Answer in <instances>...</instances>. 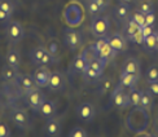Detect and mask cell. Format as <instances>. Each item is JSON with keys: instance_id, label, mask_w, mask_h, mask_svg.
I'll return each instance as SVG.
<instances>
[{"instance_id": "cell-1", "label": "cell", "mask_w": 158, "mask_h": 137, "mask_svg": "<svg viewBox=\"0 0 158 137\" xmlns=\"http://www.w3.org/2000/svg\"><path fill=\"white\" fill-rule=\"evenodd\" d=\"M148 123H149L148 111L144 110L141 106H134L126 118V127L130 131L135 132L136 135L140 133L141 131H145Z\"/></svg>"}, {"instance_id": "cell-2", "label": "cell", "mask_w": 158, "mask_h": 137, "mask_svg": "<svg viewBox=\"0 0 158 137\" xmlns=\"http://www.w3.org/2000/svg\"><path fill=\"white\" fill-rule=\"evenodd\" d=\"M110 101L117 109H127L130 106V99H128V92L124 91V87L118 84L113 88V92L110 95Z\"/></svg>"}, {"instance_id": "cell-3", "label": "cell", "mask_w": 158, "mask_h": 137, "mask_svg": "<svg viewBox=\"0 0 158 137\" xmlns=\"http://www.w3.org/2000/svg\"><path fill=\"white\" fill-rule=\"evenodd\" d=\"M109 29H110V23H109V19L106 17L96 16L94 19H92L91 31H92V35L94 36L104 38L109 32Z\"/></svg>"}, {"instance_id": "cell-4", "label": "cell", "mask_w": 158, "mask_h": 137, "mask_svg": "<svg viewBox=\"0 0 158 137\" xmlns=\"http://www.w3.org/2000/svg\"><path fill=\"white\" fill-rule=\"evenodd\" d=\"M95 47L97 49V53L98 57H101L104 61H110L115 57L117 52L110 47V44L108 43V39L106 38H98L97 42L95 43Z\"/></svg>"}, {"instance_id": "cell-5", "label": "cell", "mask_w": 158, "mask_h": 137, "mask_svg": "<svg viewBox=\"0 0 158 137\" xmlns=\"http://www.w3.org/2000/svg\"><path fill=\"white\" fill-rule=\"evenodd\" d=\"M25 36V30L22 25L17 21H10L6 26V39L10 43H18L21 42Z\"/></svg>"}, {"instance_id": "cell-6", "label": "cell", "mask_w": 158, "mask_h": 137, "mask_svg": "<svg viewBox=\"0 0 158 137\" xmlns=\"http://www.w3.org/2000/svg\"><path fill=\"white\" fill-rule=\"evenodd\" d=\"M25 100H26V103H27L34 111H39L42 103L45 100V96L39 88H35V89H31L29 92H26Z\"/></svg>"}, {"instance_id": "cell-7", "label": "cell", "mask_w": 158, "mask_h": 137, "mask_svg": "<svg viewBox=\"0 0 158 137\" xmlns=\"http://www.w3.org/2000/svg\"><path fill=\"white\" fill-rule=\"evenodd\" d=\"M77 116L82 122H92L95 119V115H96V109L95 106L89 102H82L77 106Z\"/></svg>"}, {"instance_id": "cell-8", "label": "cell", "mask_w": 158, "mask_h": 137, "mask_svg": "<svg viewBox=\"0 0 158 137\" xmlns=\"http://www.w3.org/2000/svg\"><path fill=\"white\" fill-rule=\"evenodd\" d=\"M64 42L70 50H77L82 45V36L78 31L73 29H66L64 31Z\"/></svg>"}, {"instance_id": "cell-9", "label": "cell", "mask_w": 158, "mask_h": 137, "mask_svg": "<svg viewBox=\"0 0 158 137\" xmlns=\"http://www.w3.org/2000/svg\"><path fill=\"white\" fill-rule=\"evenodd\" d=\"M32 76L38 84V87H47L48 86V80L51 76V71L48 70V67L44 66H38L34 73H32Z\"/></svg>"}, {"instance_id": "cell-10", "label": "cell", "mask_w": 158, "mask_h": 137, "mask_svg": "<svg viewBox=\"0 0 158 137\" xmlns=\"http://www.w3.org/2000/svg\"><path fill=\"white\" fill-rule=\"evenodd\" d=\"M10 119L18 128H26L29 126V116L21 109H13L10 111Z\"/></svg>"}, {"instance_id": "cell-11", "label": "cell", "mask_w": 158, "mask_h": 137, "mask_svg": "<svg viewBox=\"0 0 158 137\" xmlns=\"http://www.w3.org/2000/svg\"><path fill=\"white\" fill-rule=\"evenodd\" d=\"M106 39H108V43L110 44V47L115 52H124L127 49V40H126V38H124V35L113 34Z\"/></svg>"}, {"instance_id": "cell-12", "label": "cell", "mask_w": 158, "mask_h": 137, "mask_svg": "<svg viewBox=\"0 0 158 137\" xmlns=\"http://www.w3.org/2000/svg\"><path fill=\"white\" fill-rule=\"evenodd\" d=\"M51 91H61L65 88V76L60 71H53L51 73L49 80H48V86Z\"/></svg>"}, {"instance_id": "cell-13", "label": "cell", "mask_w": 158, "mask_h": 137, "mask_svg": "<svg viewBox=\"0 0 158 137\" xmlns=\"http://www.w3.org/2000/svg\"><path fill=\"white\" fill-rule=\"evenodd\" d=\"M16 80H17L18 87L21 88L25 93L29 92V91H31V89L38 88V84H36V82H35L32 75H18Z\"/></svg>"}, {"instance_id": "cell-14", "label": "cell", "mask_w": 158, "mask_h": 137, "mask_svg": "<svg viewBox=\"0 0 158 137\" xmlns=\"http://www.w3.org/2000/svg\"><path fill=\"white\" fill-rule=\"evenodd\" d=\"M43 133L47 136H60L61 135V123L56 118H49L43 127Z\"/></svg>"}, {"instance_id": "cell-15", "label": "cell", "mask_w": 158, "mask_h": 137, "mask_svg": "<svg viewBox=\"0 0 158 137\" xmlns=\"http://www.w3.org/2000/svg\"><path fill=\"white\" fill-rule=\"evenodd\" d=\"M114 16L117 17V19L119 21H127V19L131 17V9L127 3H122L119 2L115 8H114Z\"/></svg>"}, {"instance_id": "cell-16", "label": "cell", "mask_w": 158, "mask_h": 137, "mask_svg": "<svg viewBox=\"0 0 158 137\" xmlns=\"http://www.w3.org/2000/svg\"><path fill=\"white\" fill-rule=\"evenodd\" d=\"M137 80H139V75L131 74V73H124L122 71L119 76V84L124 88H134L136 87Z\"/></svg>"}, {"instance_id": "cell-17", "label": "cell", "mask_w": 158, "mask_h": 137, "mask_svg": "<svg viewBox=\"0 0 158 137\" xmlns=\"http://www.w3.org/2000/svg\"><path fill=\"white\" fill-rule=\"evenodd\" d=\"M18 76V69L10 66V65H4L2 69V73H0V78H2L3 82H13L16 80Z\"/></svg>"}, {"instance_id": "cell-18", "label": "cell", "mask_w": 158, "mask_h": 137, "mask_svg": "<svg viewBox=\"0 0 158 137\" xmlns=\"http://www.w3.org/2000/svg\"><path fill=\"white\" fill-rule=\"evenodd\" d=\"M39 113L47 119L53 118L55 114H56V103L52 100H44L40 109H39Z\"/></svg>"}, {"instance_id": "cell-19", "label": "cell", "mask_w": 158, "mask_h": 137, "mask_svg": "<svg viewBox=\"0 0 158 137\" xmlns=\"http://www.w3.org/2000/svg\"><path fill=\"white\" fill-rule=\"evenodd\" d=\"M122 71H124V73H131V74L139 75L140 74V63H139V61H137L136 58H134V57L127 58V60L123 62Z\"/></svg>"}, {"instance_id": "cell-20", "label": "cell", "mask_w": 158, "mask_h": 137, "mask_svg": "<svg viewBox=\"0 0 158 137\" xmlns=\"http://www.w3.org/2000/svg\"><path fill=\"white\" fill-rule=\"evenodd\" d=\"M5 61L10 66L18 69L19 67V63H21V56H19V52L16 49H9L6 52V56H5Z\"/></svg>"}, {"instance_id": "cell-21", "label": "cell", "mask_w": 158, "mask_h": 137, "mask_svg": "<svg viewBox=\"0 0 158 137\" xmlns=\"http://www.w3.org/2000/svg\"><path fill=\"white\" fill-rule=\"evenodd\" d=\"M45 48H43V47H35V48H32L31 49V52H30V60H31V62L35 65V66H40V62H42V58H43V56H44V53H45Z\"/></svg>"}, {"instance_id": "cell-22", "label": "cell", "mask_w": 158, "mask_h": 137, "mask_svg": "<svg viewBox=\"0 0 158 137\" xmlns=\"http://www.w3.org/2000/svg\"><path fill=\"white\" fill-rule=\"evenodd\" d=\"M87 66H88V62L84 60V57L82 54L75 56L73 62H71V70H73L74 73H83Z\"/></svg>"}, {"instance_id": "cell-23", "label": "cell", "mask_w": 158, "mask_h": 137, "mask_svg": "<svg viewBox=\"0 0 158 137\" xmlns=\"http://www.w3.org/2000/svg\"><path fill=\"white\" fill-rule=\"evenodd\" d=\"M82 74H83V78H84V80H85V82H97V80H100V79H101V76H102L101 73H98L97 70L92 69L89 65L84 69V71H83Z\"/></svg>"}, {"instance_id": "cell-24", "label": "cell", "mask_w": 158, "mask_h": 137, "mask_svg": "<svg viewBox=\"0 0 158 137\" xmlns=\"http://www.w3.org/2000/svg\"><path fill=\"white\" fill-rule=\"evenodd\" d=\"M141 95L143 91H139L136 87L130 88L128 91V99H130V106H140V101H141Z\"/></svg>"}, {"instance_id": "cell-25", "label": "cell", "mask_w": 158, "mask_h": 137, "mask_svg": "<svg viewBox=\"0 0 158 137\" xmlns=\"http://www.w3.org/2000/svg\"><path fill=\"white\" fill-rule=\"evenodd\" d=\"M81 54L84 57V60L87 61L88 63H89L91 61H94L95 58H97V57H98V53H97V49H96V47H95V44H92V45H88V47H85Z\"/></svg>"}, {"instance_id": "cell-26", "label": "cell", "mask_w": 158, "mask_h": 137, "mask_svg": "<svg viewBox=\"0 0 158 137\" xmlns=\"http://www.w3.org/2000/svg\"><path fill=\"white\" fill-rule=\"evenodd\" d=\"M140 106L144 110H147V111H150V110L153 109V97H152V93H150L149 91H147V92H143Z\"/></svg>"}, {"instance_id": "cell-27", "label": "cell", "mask_w": 158, "mask_h": 137, "mask_svg": "<svg viewBox=\"0 0 158 137\" xmlns=\"http://www.w3.org/2000/svg\"><path fill=\"white\" fill-rule=\"evenodd\" d=\"M141 27H140V26L139 25H137L135 21H132V19H128V21L126 22V25H124V29H123V34L124 35H126L128 39L131 38V36H132L134 34H135V32L137 31V30H140Z\"/></svg>"}, {"instance_id": "cell-28", "label": "cell", "mask_w": 158, "mask_h": 137, "mask_svg": "<svg viewBox=\"0 0 158 137\" xmlns=\"http://www.w3.org/2000/svg\"><path fill=\"white\" fill-rule=\"evenodd\" d=\"M113 87H114L113 79H111V78L105 76V78H102V79L100 80V84H98V92L105 95V93H108Z\"/></svg>"}, {"instance_id": "cell-29", "label": "cell", "mask_w": 158, "mask_h": 137, "mask_svg": "<svg viewBox=\"0 0 158 137\" xmlns=\"http://www.w3.org/2000/svg\"><path fill=\"white\" fill-rule=\"evenodd\" d=\"M145 79L148 83L150 82H157L158 80V67L152 65V66H149L145 71Z\"/></svg>"}, {"instance_id": "cell-30", "label": "cell", "mask_w": 158, "mask_h": 137, "mask_svg": "<svg viewBox=\"0 0 158 137\" xmlns=\"http://www.w3.org/2000/svg\"><path fill=\"white\" fill-rule=\"evenodd\" d=\"M144 45H145V48L149 49V50H153V49H157V38H156V31L152 32L149 36H147L144 39Z\"/></svg>"}, {"instance_id": "cell-31", "label": "cell", "mask_w": 158, "mask_h": 137, "mask_svg": "<svg viewBox=\"0 0 158 137\" xmlns=\"http://www.w3.org/2000/svg\"><path fill=\"white\" fill-rule=\"evenodd\" d=\"M88 65H89L92 69H95V70L98 71V73H101V74H102L105 66H106V61H104L101 57H97V58H95L94 61H91Z\"/></svg>"}, {"instance_id": "cell-32", "label": "cell", "mask_w": 158, "mask_h": 137, "mask_svg": "<svg viewBox=\"0 0 158 137\" xmlns=\"http://www.w3.org/2000/svg\"><path fill=\"white\" fill-rule=\"evenodd\" d=\"M137 9L145 14V13H149V12H154V6H153V3L150 2V0H140Z\"/></svg>"}, {"instance_id": "cell-33", "label": "cell", "mask_w": 158, "mask_h": 137, "mask_svg": "<svg viewBox=\"0 0 158 137\" xmlns=\"http://www.w3.org/2000/svg\"><path fill=\"white\" fill-rule=\"evenodd\" d=\"M87 9L89 12V14L94 16V17L100 16V13L102 12L101 8L97 5V3L95 2V0H88V2H87Z\"/></svg>"}, {"instance_id": "cell-34", "label": "cell", "mask_w": 158, "mask_h": 137, "mask_svg": "<svg viewBox=\"0 0 158 137\" xmlns=\"http://www.w3.org/2000/svg\"><path fill=\"white\" fill-rule=\"evenodd\" d=\"M0 9L12 16L13 12H15V3L12 0H0Z\"/></svg>"}, {"instance_id": "cell-35", "label": "cell", "mask_w": 158, "mask_h": 137, "mask_svg": "<svg viewBox=\"0 0 158 137\" xmlns=\"http://www.w3.org/2000/svg\"><path fill=\"white\" fill-rule=\"evenodd\" d=\"M53 63H56V60H55V57L52 56L49 52H48V49L45 50V53H44V56H43V58H42V62H40V66H44V67H49V66H52Z\"/></svg>"}, {"instance_id": "cell-36", "label": "cell", "mask_w": 158, "mask_h": 137, "mask_svg": "<svg viewBox=\"0 0 158 137\" xmlns=\"http://www.w3.org/2000/svg\"><path fill=\"white\" fill-rule=\"evenodd\" d=\"M131 19H132V21H135L137 25L140 26V27H143L144 22H145V14L137 9V10H135V12L132 13V14H131Z\"/></svg>"}, {"instance_id": "cell-37", "label": "cell", "mask_w": 158, "mask_h": 137, "mask_svg": "<svg viewBox=\"0 0 158 137\" xmlns=\"http://www.w3.org/2000/svg\"><path fill=\"white\" fill-rule=\"evenodd\" d=\"M69 136H70V137H87L88 133L85 132L83 128H81V127H74V128L69 132Z\"/></svg>"}, {"instance_id": "cell-38", "label": "cell", "mask_w": 158, "mask_h": 137, "mask_svg": "<svg viewBox=\"0 0 158 137\" xmlns=\"http://www.w3.org/2000/svg\"><path fill=\"white\" fill-rule=\"evenodd\" d=\"M128 40L134 42V43H136V44H143V43H144V35H143V32H141V29L137 30L135 34L128 39Z\"/></svg>"}, {"instance_id": "cell-39", "label": "cell", "mask_w": 158, "mask_h": 137, "mask_svg": "<svg viewBox=\"0 0 158 137\" xmlns=\"http://www.w3.org/2000/svg\"><path fill=\"white\" fill-rule=\"evenodd\" d=\"M154 23H156V14H154V12L145 13V22H144V26H154Z\"/></svg>"}, {"instance_id": "cell-40", "label": "cell", "mask_w": 158, "mask_h": 137, "mask_svg": "<svg viewBox=\"0 0 158 137\" xmlns=\"http://www.w3.org/2000/svg\"><path fill=\"white\" fill-rule=\"evenodd\" d=\"M48 52L55 57V60H56V62H57V61H58V47H57V43L52 42V43L49 44V47H48Z\"/></svg>"}, {"instance_id": "cell-41", "label": "cell", "mask_w": 158, "mask_h": 137, "mask_svg": "<svg viewBox=\"0 0 158 137\" xmlns=\"http://www.w3.org/2000/svg\"><path fill=\"white\" fill-rule=\"evenodd\" d=\"M148 91L153 96H158V80L157 82H150L148 83Z\"/></svg>"}, {"instance_id": "cell-42", "label": "cell", "mask_w": 158, "mask_h": 137, "mask_svg": "<svg viewBox=\"0 0 158 137\" xmlns=\"http://www.w3.org/2000/svg\"><path fill=\"white\" fill-rule=\"evenodd\" d=\"M141 32L144 35V39H145L147 36H149L150 34H152V32H154V26H143Z\"/></svg>"}, {"instance_id": "cell-43", "label": "cell", "mask_w": 158, "mask_h": 137, "mask_svg": "<svg viewBox=\"0 0 158 137\" xmlns=\"http://www.w3.org/2000/svg\"><path fill=\"white\" fill-rule=\"evenodd\" d=\"M8 136H10V129L5 124L0 123V137H8Z\"/></svg>"}, {"instance_id": "cell-44", "label": "cell", "mask_w": 158, "mask_h": 137, "mask_svg": "<svg viewBox=\"0 0 158 137\" xmlns=\"http://www.w3.org/2000/svg\"><path fill=\"white\" fill-rule=\"evenodd\" d=\"M10 17H12V16H9L6 12H4V10L0 9V22H9Z\"/></svg>"}, {"instance_id": "cell-45", "label": "cell", "mask_w": 158, "mask_h": 137, "mask_svg": "<svg viewBox=\"0 0 158 137\" xmlns=\"http://www.w3.org/2000/svg\"><path fill=\"white\" fill-rule=\"evenodd\" d=\"M97 5L101 8V10H105L109 6V0H95Z\"/></svg>"}, {"instance_id": "cell-46", "label": "cell", "mask_w": 158, "mask_h": 137, "mask_svg": "<svg viewBox=\"0 0 158 137\" xmlns=\"http://www.w3.org/2000/svg\"><path fill=\"white\" fill-rule=\"evenodd\" d=\"M154 128H156V131L158 132V116H157L156 120H154Z\"/></svg>"}, {"instance_id": "cell-47", "label": "cell", "mask_w": 158, "mask_h": 137, "mask_svg": "<svg viewBox=\"0 0 158 137\" xmlns=\"http://www.w3.org/2000/svg\"><path fill=\"white\" fill-rule=\"evenodd\" d=\"M119 2H122V3H131V2H132V0H119Z\"/></svg>"}, {"instance_id": "cell-48", "label": "cell", "mask_w": 158, "mask_h": 137, "mask_svg": "<svg viewBox=\"0 0 158 137\" xmlns=\"http://www.w3.org/2000/svg\"><path fill=\"white\" fill-rule=\"evenodd\" d=\"M156 38H157V50H158V31H156Z\"/></svg>"}, {"instance_id": "cell-49", "label": "cell", "mask_w": 158, "mask_h": 137, "mask_svg": "<svg viewBox=\"0 0 158 137\" xmlns=\"http://www.w3.org/2000/svg\"><path fill=\"white\" fill-rule=\"evenodd\" d=\"M78 2H82V0H78Z\"/></svg>"}]
</instances>
